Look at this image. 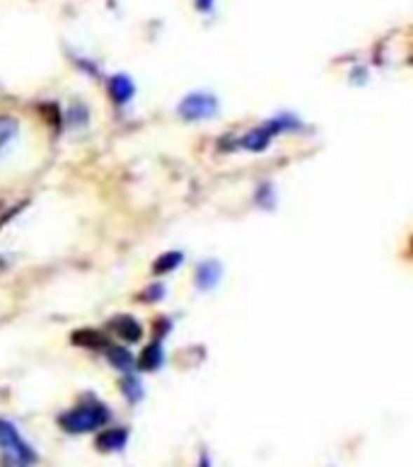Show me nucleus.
I'll list each match as a JSON object with an SVG mask.
<instances>
[{
    "label": "nucleus",
    "mask_w": 413,
    "mask_h": 467,
    "mask_svg": "<svg viewBox=\"0 0 413 467\" xmlns=\"http://www.w3.org/2000/svg\"><path fill=\"white\" fill-rule=\"evenodd\" d=\"M0 463L3 467H32L36 463L34 448L20 436L15 423L5 419H0Z\"/></svg>",
    "instance_id": "obj_1"
},
{
    "label": "nucleus",
    "mask_w": 413,
    "mask_h": 467,
    "mask_svg": "<svg viewBox=\"0 0 413 467\" xmlns=\"http://www.w3.org/2000/svg\"><path fill=\"white\" fill-rule=\"evenodd\" d=\"M295 129H300V119L292 117V114H278V117L269 119L264 126H259V129H254V131H249L247 136H242V138H239V148L252 150V153H261V150L269 148L271 140H273L278 133L295 131Z\"/></svg>",
    "instance_id": "obj_2"
},
{
    "label": "nucleus",
    "mask_w": 413,
    "mask_h": 467,
    "mask_svg": "<svg viewBox=\"0 0 413 467\" xmlns=\"http://www.w3.org/2000/svg\"><path fill=\"white\" fill-rule=\"evenodd\" d=\"M109 409L102 402H87V404H80L75 409L65 412L61 414V426L65 431L70 433H87V431H95V428L104 426L109 421Z\"/></svg>",
    "instance_id": "obj_3"
},
{
    "label": "nucleus",
    "mask_w": 413,
    "mask_h": 467,
    "mask_svg": "<svg viewBox=\"0 0 413 467\" xmlns=\"http://www.w3.org/2000/svg\"><path fill=\"white\" fill-rule=\"evenodd\" d=\"M217 112V100L208 92H194L187 95L179 105V114L187 121H201V119H210Z\"/></svg>",
    "instance_id": "obj_4"
},
{
    "label": "nucleus",
    "mask_w": 413,
    "mask_h": 467,
    "mask_svg": "<svg viewBox=\"0 0 413 467\" xmlns=\"http://www.w3.org/2000/svg\"><path fill=\"white\" fill-rule=\"evenodd\" d=\"M109 327H111L114 334H119L126 341H138L140 334H143V327H140L133 317H128V315H119V317H114L111 322H109Z\"/></svg>",
    "instance_id": "obj_5"
},
{
    "label": "nucleus",
    "mask_w": 413,
    "mask_h": 467,
    "mask_svg": "<svg viewBox=\"0 0 413 467\" xmlns=\"http://www.w3.org/2000/svg\"><path fill=\"white\" fill-rule=\"evenodd\" d=\"M109 95H111V100L116 105H128L130 97L135 95V85L130 83L128 75H114L109 80Z\"/></svg>",
    "instance_id": "obj_6"
},
{
    "label": "nucleus",
    "mask_w": 413,
    "mask_h": 467,
    "mask_svg": "<svg viewBox=\"0 0 413 467\" xmlns=\"http://www.w3.org/2000/svg\"><path fill=\"white\" fill-rule=\"evenodd\" d=\"M220 276H222L220 264L213 262V259H208V262H203L198 267V271H196V286H198L201 291H210L217 286Z\"/></svg>",
    "instance_id": "obj_7"
},
{
    "label": "nucleus",
    "mask_w": 413,
    "mask_h": 467,
    "mask_svg": "<svg viewBox=\"0 0 413 467\" xmlns=\"http://www.w3.org/2000/svg\"><path fill=\"white\" fill-rule=\"evenodd\" d=\"M128 441V431L126 428H107L100 438H97V445L100 450H121Z\"/></svg>",
    "instance_id": "obj_8"
},
{
    "label": "nucleus",
    "mask_w": 413,
    "mask_h": 467,
    "mask_svg": "<svg viewBox=\"0 0 413 467\" xmlns=\"http://www.w3.org/2000/svg\"><path fill=\"white\" fill-rule=\"evenodd\" d=\"M162 361H165V351H162L160 341H152L140 354V368H145V371H157L162 366Z\"/></svg>",
    "instance_id": "obj_9"
},
{
    "label": "nucleus",
    "mask_w": 413,
    "mask_h": 467,
    "mask_svg": "<svg viewBox=\"0 0 413 467\" xmlns=\"http://www.w3.org/2000/svg\"><path fill=\"white\" fill-rule=\"evenodd\" d=\"M18 131H20V124L15 121L13 117H0V155L15 143Z\"/></svg>",
    "instance_id": "obj_10"
},
{
    "label": "nucleus",
    "mask_w": 413,
    "mask_h": 467,
    "mask_svg": "<svg viewBox=\"0 0 413 467\" xmlns=\"http://www.w3.org/2000/svg\"><path fill=\"white\" fill-rule=\"evenodd\" d=\"M107 358L111 361V366H116L123 373H130V368H133V356L121 346H107Z\"/></svg>",
    "instance_id": "obj_11"
},
{
    "label": "nucleus",
    "mask_w": 413,
    "mask_h": 467,
    "mask_svg": "<svg viewBox=\"0 0 413 467\" xmlns=\"http://www.w3.org/2000/svg\"><path fill=\"white\" fill-rule=\"evenodd\" d=\"M184 262V254L182 252H167V254H162L160 259L155 262V274H170V271H174L179 267V264Z\"/></svg>",
    "instance_id": "obj_12"
},
{
    "label": "nucleus",
    "mask_w": 413,
    "mask_h": 467,
    "mask_svg": "<svg viewBox=\"0 0 413 467\" xmlns=\"http://www.w3.org/2000/svg\"><path fill=\"white\" fill-rule=\"evenodd\" d=\"M75 344H83V346H92V349H107V339H102L97 332H92V329H80L78 334L73 336Z\"/></svg>",
    "instance_id": "obj_13"
},
{
    "label": "nucleus",
    "mask_w": 413,
    "mask_h": 467,
    "mask_svg": "<svg viewBox=\"0 0 413 467\" xmlns=\"http://www.w3.org/2000/svg\"><path fill=\"white\" fill-rule=\"evenodd\" d=\"M121 393L126 395L128 402H138L140 397H143V385H140L138 378L128 373V376L123 378V383H121Z\"/></svg>",
    "instance_id": "obj_14"
},
{
    "label": "nucleus",
    "mask_w": 413,
    "mask_h": 467,
    "mask_svg": "<svg viewBox=\"0 0 413 467\" xmlns=\"http://www.w3.org/2000/svg\"><path fill=\"white\" fill-rule=\"evenodd\" d=\"M162 296H165V289H162V286L157 284V286H150V289L143 293V301L152 303V301H160Z\"/></svg>",
    "instance_id": "obj_15"
},
{
    "label": "nucleus",
    "mask_w": 413,
    "mask_h": 467,
    "mask_svg": "<svg viewBox=\"0 0 413 467\" xmlns=\"http://www.w3.org/2000/svg\"><path fill=\"white\" fill-rule=\"evenodd\" d=\"M210 5H213V0H198V8L201 10H210Z\"/></svg>",
    "instance_id": "obj_16"
}]
</instances>
